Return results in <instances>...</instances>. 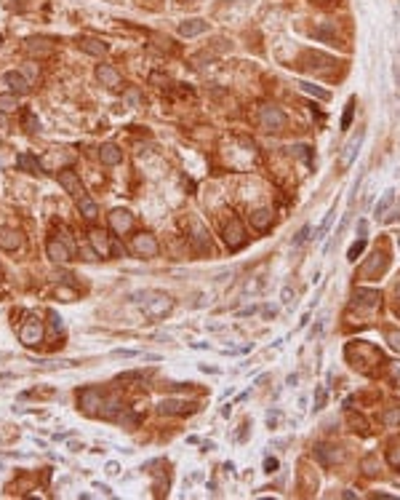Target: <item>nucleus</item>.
Wrapping results in <instances>:
<instances>
[{"label": "nucleus", "mask_w": 400, "mask_h": 500, "mask_svg": "<svg viewBox=\"0 0 400 500\" xmlns=\"http://www.w3.org/2000/svg\"><path fill=\"white\" fill-rule=\"evenodd\" d=\"M91 243H94V249L101 254V257H110L112 254V243H110V238H107L104 230H91Z\"/></svg>", "instance_id": "nucleus-24"}, {"label": "nucleus", "mask_w": 400, "mask_h": 500, "mask_svg": "<svg viewBox=\"0 0 400 500\" xmlns=\"http://www.w3.org/2000/svg\"><path fill=\"white\" fill-rule=\"evenodd\" d=\"M78 209H80V214H83L85 219H96V217H99V206H96V201H94V198H88V196H80L78 198Z\"/></svg>", "instance_id": "nucleus-25"}, {"label": "nucleus", "mask_w": 400, "mask_h": 500, "mask_svg": "<svg viewBox=\"0 0 400 500\" xmlns=\"http://www.w3.org/2000/svg\"><path fill=\"white\" fill-rule=\"evenodd\" d=\"M134 300H136V303H141V300H144V313L150 316V318H160V316H165L171 308H174L171 297H168V294H163V292H144V294H134Z\"/></svg>", "instance_id": "nucleus-1"}, {"label": "nucleus", "mask_w": 400, "mask_h": 500, "mask_svg": "<svg viewBox=\"0 0 400 500\" xmlns=\"http://www.w3.org/2000/svg\"><path fill=\"white\" fill-rule=\"evenodd\" d=\"M131 249H134L139 257H158V252H160L155 236H150V233H139V236H134Z\"/></svg>", "instance_id": "nucleus-6"}, {"label": "nucleus", "mask_w": 400, "mask_h": 500, "mask_svg": "<svg viewBox=\"0 0 400 500\" xmlns=\"http://www.w3.org/2000/svg\"><path fill=\"white\" fill-rule=\"evenodd\" d=\"M334 217H336V209H331V212L325 214V219L320 222V227L315 230V241H323V236L328 233V227H331V222H334Z\"/></svg>", "instance_id": "nucleus-31"}, {"label": "nucleus", "mask_w": 400, "mask_h": 500, "mask_svg": "<svg viewBox=\"0 0 400 500\" xmlns=\"http://www.w3.org/2000/svg\"><path fill=\"white\" fill-rule=\"evenodd\" d=\"M360 142H363V131H358V134L344 145V150H341V155H339V169H341V172H347V169L352 166V161H355V155H358V150H360Z\"/></svg>", "instance_id": "nucleus-10"}, {"label": "nucleus", "mask_w": 400, "mask_h": 500, "mask_svg": "<svg viewBox=\"0 0 400 500\" xmlns=\"http://www.w3.org/2000/svg\"><path fill=\"white\" fill-rule=\"evenodd\" d=\"M395 294H398V300H400V281H398V286H395Z\"/></svg>", "instance_id": "nucleus-50"}, {"label": "nucleus", "mask_w": 400, "mask_h": 500, "mask_svg": "<svg viewBox=\"0 0 400 500\" xmlns=\"http://www.w3.org/2000/svg\"><path fill=\"white\" fill-rule=\"evenodd\" d=\"M347 420H350V425H352L355 431H365V428H368V423H365L360 414H352V412H350V417H347Z\"/></svg>", "instance_id": "nucleus-38"}, {"label": "nucleus", "mask_w": 400, "mask_h": 500, "mask_svg": "<svg viewBox=\"0 0 400 500\" xmlns=\"http://www.w3.org/2000/svg\"><path fill=\"white\" fill-rule=\"evenodd\" d=\"M398 243H400V241H398Z\"/></svg>", "instance_id": "nucleus-52"}, {"label": "nucleus", "mask_w": 400, "mask_h": 500, "mask_svg": "<svg viewBox=\"0 0 400 500\" xmlns=\"http://www.w3.org/2000/svg\"><path fill=\"white\" fill-rule=\"evenodd\" d=\"M110 227H112V233L123 236V233H128L131 227H134V217H131L125 209H115V212L110 214Z\"/></svg>", "instance_id": "nucleus-13"}, {"label": "nucleus", "mask_w": 400, "mask_h": 500, "mask_svg": "<svg viewBox=\"0 0 400 500\" xmlns=\"http://www.w3.org/2000/svg\"><path fill=\"white\" fill-rule=\"evenodd\" d=\"M352 115H355V99H350V102H347L344 115H341V129H344V131L352 126Z\"/></svg>", "instance_id": "nucleus-34"}, {"label": "nucleus", "mask_w": 400, "mask_h": 500, "mask_svg": "<svg viewBox=\"0 0 400 500\" xmlns=\"http://www.w3.org/2000/svg\"><path fill=\"white\" fill-rule=\"evenodd\" d=\"M379 303H381V294L376 292V289H355L352 292V308H360V310H376L379 308Z\"/></svg>", "instance_id": "nucleus-5"}, {"label": "nucleus", "mask_w": 400, "mask_h": 500, "mask_svg": "<svg viewBox=\"0 0 400 500\" xmlns=\"http://www.w3.org/2000/svg\"><path fill=\"white\" fill-rule=\"evenodd\" d=\"M363 471L368 476H374V474H379V460L374 457V455H368V457L363 460Z\"/></svg>", "instance_id": "nucleus-37"}, {"label": "nucleus", "mask_w": 400, "mask_h": 500, "mask_svg": "<svg viewBox=\"0 0 400 500\" xmlns=\"http://www.w3.org/2000/svg\"><path fill=\"white\" fill-rule=\"evenodd\" d=\"M224 241H227V246H230L232 252L245 243V230H243V225H240V219H230V225L224 227Z\"/></svg>", "instance_id": "nucleus-11"}, {"label": "nucleus", "mask_w": 400, "mask_h": 500, "mask_svg": "<svg viewBox=\"0 0 400 500\" xmlns=\"http://www.w3.org/2000/svg\"><path fill=\"white\" fill-rule=\"evenodd\" d=\"M259 123H261V129H264V131H283L288 121H285L283 110H278V107H261Z\"/></svg>", "instance_id": "nucleus-4"}, {"label": "nucleus", "mask_w": 400, "mask_h": 500, "mask_svg": "<svg viewBox=\"0 0 400 500\" xmlns=\"http://www.w3.org/2000/svg\"><path fill=\"white\" fill-rule=\"evenodd\" d=\"M363 249H365V238L360 236L358 241H355V243H352V246H350V252H347V260H350V262H355V260L360 257V254H363Z\"/></svg>", "instance_id": "nucleus-33"}, {"label": "nucleus", "mask_w": 400, "mask_h": 500, "mask_svg": "<svg viewBox=\"0 0 400 500\" xmlns=\"http://www.w3.org/2000/svg\"><path fill=\"white\" fill-rule=\"evenodd\" d=\"M392 201H395V190H387V193H384V198H381V201L376 203V217H384L387 209L392 206Z\"/></svg>", "instance_id": "nucleus-30"}, {"label": "nucleus", "mask_w": 400, "mask_h": 500, "mask_svg": "<svg viewBox=\"0 0 400 500\" xmlns=\"http://www.w3.org/2000/svg\"><path fill=\"white\" fill-rule=\"evenodd\" d=\"M3 83H5L11 91H14V94H27V91H30V81H27L21 72H16V70H8V72H5V75H3Z\"/></svg>", "instance_id": "nucleus-16"}, {"label": "nucleus", "mask_w": 400, "mask_h": 500, "mask_svg": "<svg viewBox=\"0 0 400 500\" xmlns=\"http://www.w3.org/2000/svg\"><path fill=\"white\" fill-rule=\"evenodd\" d=\"M78 401H80V407H83V412L96 414V412H99V407L104 404V396H101L99 388H83V391H80V396H78Z\"/></svg>", "instance_id": "nucleus-7"}, {"label": "nucleus", "mask_w": 400, "mask_h": 500, "mask_svg": "<svg viewBox=\"0 0 400 500\" xmlns=\"http://www.w3.org/2000/svg\"><path fill=\"white\" fill-rule=\"evenodd\" d=\"M301 62H304V65H301L304 70H325V67L336 65L334 56H328V54H312V51H310V54H304V59H301Z\"/></svg>", "instance_id": "nucleus-18"}, {"label": "nucleus", "mask_w": 400, "mask_h": 500, "mask_svg": "<svg viewBox=\"0 0 400 500\" xmlns=\"http://www.w3.org/2000/svg\"><path fill=\"white\" fill-rule=\"evenodd\" d=\"M80 48H83L85 54H91V56H104L107 54V43L96 41V38H83V41H80Z\"/></svg>", "instance_id": "nucleus-26"}, {"label": "nucleus", "mask_w": 400, "mask_h": 500, "mask_svg": "<svg viewBox=\"0 0 400 500\" xmlns=\"http://www.w3.org/2000/svg\"><path fill=\"white\" fill-rule=\"evenodd\" d=\"M315 457L320 465H334V463H341L344 460V452L334 444H315Z\"/></svg>", "instance_id": "nucleus-9"}, {"label": "nucleus", "mask_w": 400, "mask_h": 500, "mask_svg": "<svg viewBox=\"0 0 400 500\" xmlns=\"http://www.w3.org/2000/svg\"><path fill=\"white\" fill-rule=\"evenodd\" d=\"M59 185L64 187L67 193H72V196H83V185H80V177L78 172H72V169H61L59 172Z\"/></svg>", "instance_id": "nucleus-14"}, {"label": "nucleus", "mask_w": 400, "mask_h": 500, "mask_svg": "<svg viewBox=\"0 0 400 500\" xmlns=\"http://www.w3.org/2000/svg\"><path fill=\"white\" fill-rule=\"evenodd\" d=\"M307 238H310V227H301V230L296 233V238H294V246H299V243H304Z\"/></svg>", "instance_id": "nucleus-43"}, {"label": "nucleus", "mask_w": 400, "mask_h": 500, "mask_svg": "<svg viewBox=\"0 0 400 500\" xmlns=\"http://www.w3.org/2000/svg\"><path fill=\"white\" fill-rule=\"evenodd\" d=\"M251 225H254L256 230H267V227L272 225V212L270 209H256V212L251 214Z\"/></svg>", "instance_id": "nucleus-27"}, {"label": "nucleus", "mask_w": 400, "mask_h": 500, "mask_svg": "<svg viewBox=\"0 0 400 500\" xmlns=\"http://www.w3.org/2000/svg\"><path fill=\"white\" fill-rule=\"evenodd\" d=\"M208 30V22L203 19H187L179 24V35L181 38H195V35H203V32Z\"/></svg>", "instance_id": "nucleus-21"}, {"label": "nucleus", "mask_w": 400, "mask_h": 500, "mask_svg": "<svg viewBox=\"0 0 400 500\" xmlns=\"http://www.w3.org/2000/svg\"><path fill=\"white\" fill-rule=\"evenodd\" d=\"M27 51H30L32 56H48L51 54V43L43 41V38H30V41H27Z\"/></svg>", "instance_id": "nucleus-28"}, {"label": "nucleus", "mask_w": 400, "mask_h": 500, "mask_svg": "<svg viewBox=\"0 0 400 500\" xmlns=\"http://www.w3.org/2000/svg\"><path fill=\"white\" fill-rule=\"evenodd\" d=\"M381 423L384 425H400V407H392L381 414Z\"/></svg>", "instance_id": "nucleus-35"}, {"label": "nucleus", "mask_w": 400, "mask_h": 500, "mask_svg": "<svg viewBox=\"0 0 400 500\" xmlns=\"http://www.w3.org/2000/svg\"><path fill=\"white\" fill-rule=\"evenodd\" d=\"M16 166H19L21 172H27V174H40L43 172L40 161L32 155V152H19V155H16Z\"/></svg>", "instance_id": "nucleus-22"}, {"label": "nucleus", "mask_w": 400, "mask_h": 500, "mask_svg": "<svg viewBox=\"0 0 400 500\" xmlns=\"http://www.w3.org/2000/svg\"><path fill=\"white\" fill-rule=\"evenodd\" d=\"M301 91H307V94H312V96H318V99H331V94L328 91H323V88H318V86H312V83H299Z\"/></svg>", "instance_id": "nucleus-36"}, {"label": "nucleus", "mask_w": 400, "mask_h": 500, "mask_svg": "<svg viewBox=\"0 0 400 500\" xmlns=\"http://www.w3.org/2000/svg\"><path fill=\"white\" fill-rule=\"evenodd\" d=\"M390 374H392V380L400 385V361H398V364H390Z\"/></svg>", "instance_id": "nucleus-45"}, {"label": "nucleus", "mask_w": 400, "mask_h": 500, "mask_svg": "<svg viewBox=\"0 0 400 500\" xmlns=\"http://www.w3.org/2000/svg\"><path fill=\"white\" fill-rule=\"evenodd\" d=\"M0 43H3V35H0Z\"/></svg>", "instance_id": "nucleus-51"}, {"label": "nucleus", "mask_w": 400, "mask_h": 500, "mask_svg": "<svg viewBox=\"0 0 400 500\" xmlns=\"http://www.w3.org/2000/svg\"><path fill=\"white\" fill-rule=\"evenodd\" d=\"M99 161L104 163V166H118V163L123 161V150H120L118 145H112V142H107V145L99 147Z\"/></svg>", "instance_id": "nucleus-17"}, {"label": "nucleus", "mask_w": 400, "mask_h": 500, "mask_svg": "<svg viewBox=\"0 0 400 500\" xmlns=\"http://www.w3.org/2000/svg\"><path fill=\"white\" fill-rule=\"evenodd\" d=\"M96 78H99L101 86H107V88H118L120 86V72L115 70V67H110V65H99V67H96Z\"/></svg>", "instance_id": "nucleus-20"}, {"label": "nucleus", "mask_w": 400, "mask_h": 500, "mask_svg": "<svg viewBox=\"0 0 400 500\" xmlns=\"http://www.w3.org/2000/svg\"><path fill=\"white\" fill-rule=\"evenodd\" d=\"M118 380H120V383H131V380H144V372H123Z\"/></svg>", "instance_id": "nucleus-40"}, {"label": "nucleus", "mask_w": 400, "mask_h": 500, "mask_svg": "<svg viewBox=\"0 0 400 500\" xmlns=\"http://www.w3.org/2000/svg\"><path fill=\"white\" fill-rule=\"evenodd\" d=\"M21 246V236L16 230H11V227H0V249H5V252H14V249Z\"/></svg>", "instance_id": "nucleus-23"}, {"label": "nucleus", "mask_w": 400, "mask_h": 500, "mask_svg": "<svg viewBox=\"0 0 400 500\" xmlns=\"http://www.w3.org/2000/svg\"><path fill=\"white\" fill-rule=\"evenodd\" d=\"M390 463L395 465V468H400V441H398V444H392V450H390Z\"/></svg>", "instance_id": "nucleus-41"}, {"label": "nucleus", "mask_w": 400, "mask_h": 500, "mask_svg": "<svg viewBox=\"0 0 400 500\" xmlns=\"http://www.w3.org/2000/svg\"><path fill=\"white\" fill-rule=\"evenodd\" d=\"M19 107V96L16 94H0V112H14Z\"/></svg>", "instance_id": "nucleus-29"}, {"label": "nucleus", "mask_w": 400, "mask_h": 500, "mask_svg": "<svg viewBox=\"0 0 400 500\" xmlns=\"http://www.w3.org/2000/svg\"><path fill=\"white\" fill-rule=\"evenodd\" d=\"M387 265H390V257H387L384 252H379V249H376V252L371 254L368 262H365L363 268H360V273H363L365 278H376L379 273H384V270H387Z\"/></svg>", "instance_id": "nucleus-8"}, {"label": "nucleus", "mask_w": 400, "mask_h": 500, "mask_svg": "<svg viewBox=\"0 0 400 500\" xmlns=\"http://www.w3.org/2000/svg\"><path fill=\"white\" fill-rule=\"evenodd\" d=\"M387 340H390V345L395 350H400V332H395V329H390V332H387Z\"/></svg>", "instance_id": "nucleus-42"}, {"label": "nucleus", "mask_w": 400, "mask_h": 500, "mask_svg": "<svg viewBox=\"0 0 400 500\" xmlns=\"http://www.w3.org/2000/svg\"><path fill=\"white\" fill-rule=\"evenodd\" d=\"M21 121H24V129H27V131H38V129H40V121H38V115H35L32 110H24Z\"/></svg>", "instance_id": "nucleus-32"}, {"label": "nucleus", "mask_w": 400, "mask_h": 500, "mask_svg": "<svg viewBox=\"0 0 400 500\" xmlns=\"http://www.w3.org/2000/svg\"><path fill=\"white\" fill-rule=\"evenodd\" d=\"M51 321H54V329H61V318L56 313H51Z\"/></svg>", "instance_id": "nucleus-49"}, {"label": "nucleus", "mask_w": 400, "mask_h": 500, "mask_svg": "<svg viewBox=\"0 0 400 500\" xmlns=\"http://www.w3.org/2000/svg\"><path fill=\"white\" fill-rule=\"evenodd\" d=\"M112 356H118V359H120V356H123V359H134V356H139V353H136V350H123V348H118V350H112Z\"/></svg>", "instance_id": "nucleus-44"}, {"label": "nucleus", "mask_w": 400, "mask_h": 500, "mask_svg": "<svg viewBox=\"0 0 400 500\" xmlns=\"http://www.w3.org/2000/svg\"><path fill=\"white\" fill-rule=\"evenodd\" d=\"M264 468H267V474H272V471L278 468V460H275V457H267V460H264Z\"/></svg>", "instance_id": "nucleus-46"}, {"label": "nucleus", "mask_w": 400, "mask_h": 500, "mask_svg": "<svg viewBox=\"0 0 400 500\" xmlns=\"http://www.w3.org/2000/svg\"><path fill=\"white\" fill-rule=\"evenodd\" d=\"M190 243L195 254H205L211 252V241H208V230L200 219H190Z\"/></svg>", "instance_id": "nucleus-3"}, {"label": "nucleus", "mask_w": 400, "mask_h": 500, "mask_svg": "<svg viewBox=\"0 0 400 500\" xmlns=\"http://www.w3.org/2000/svg\"><path fill=\"white\" fill-rule=\"evenodd\" d=\"M312 38L320 41V43L336 45V24H334V22H320L315 30H312Z\"/></svg>", "instance_id": "nucleus-19"}, {"label": "nucleus", "mask_w": 400, "mask_h": 500, "mask_svg": "<svg viewBox=\"0 0 400 500\" xmlns=\"http://www.w3.org/2000/svg\"><path fill=\"white\" fill-rule=\"evenodd\" d=\"M160 414H192L198 412V404H187V401H179V399H165L160 401Z\"/></svg>", "instance_id": "nucleus-12"}, {"label": "nucleus", "mask_w": 400, "mask_h": 500, "mask_svg": "<svg viewBox=\"0 0 400 500\" xmlns=\"http://www.w3.org/2000/svg\"><path fill=\"white\" fill-rule=\"evenodd\" d=\"M288 150H291V155H299V158H304V161H310V147L296 145V147H288Z\"/></svg>", "instance_id": "nucleus-39"}, {"label": "nucleus", "mask_w": 400, "mask_h": 500, "mask_svg": "<svg viewBox=\"0 0 400 500\" xmlns=\"http://www.w3.org/2000/svg\"><path fill=\"white\" fill-rule=\"evenodd\" d=\"M40 340H43V324L38 318H27L19 326V343L27 348H35V345H40Z\"/></svg>", "instance_id": "nucleus-2"}, {"label": "nucleus", "mask_w": 400, "mask_h": 500, "mask_svg": "<svg viewBox=\"0 0 400 500\" xmlns=\"http://www.w3.org/2000/svg\"><path fill=\"white\" fill-rule=\"evenodd\" d=\"M323 404H325V391L320 388L318 391V399H315V409H323Z\"/></svg>", "instance_id": "nucleus-47"}, {"label": "nucleus", "mask_w": 400, "mask_h": 500, "mask_svg": "<svg viewBox=\"0 0 400 500\" xmlns=\"http://www.w3.org/2000/svg\"><path fill=\"white\" fill-rule=\"evenodd\" d=\"M45 252H48V257L54 260V262H70V249H67L64 241H59V238H51L48 243H45Z\"/></svg>", "instance_id": "nucleus-15"}, {"label": "nucleus", "mask_w": 400, "mask_h": 500, "mask_svg": "<svg viewBox=\"0 0 400 500\" xmlns=\"http://www.w3.org/2000/svg\"><path fill=\"white\" fill-rule=\"evenodd\" d=\"M163 81H165V78L158 75V72H152V75H150V83H163Z\"/></svg>", "instance_id": "nucleus-48"}]
</instances>
